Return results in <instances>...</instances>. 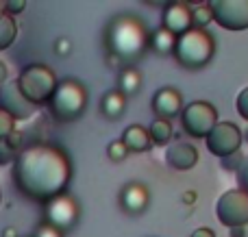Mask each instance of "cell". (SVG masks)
<instances>
[{
	"label": "cell",
	"mask_w": 248,
	"mask_h": 237,
	"mask_svg": "<svg viewBox=\"0 0 248 237\" xmlns=\"http://www.w3.org/2000/svg\"><path fill=\"white\" fill-rule=\"evenodd\" d=\"M216 216H218L220 224L227 229H235V226L248 224V194L237 190H229L216 203Z\"/></svg>",
	"instance_id": "5b68a950"
},
{
	"label": "cell",
	"mask_w": 248,
	"mask_h": 237,
	"mask_svg": "<svg viewBox=\"0 0 248 237\" xmlns=\"http://www.w3.org/2000/svg\"><path fill=\"white\" fill-rule=\"evenodd\" d=\"M194 200H196V192H185V194L181 196V203H185L187 207H192Z\"/></svg>",
	"instance_id": "484cf974"
},
{
	"label": "cell",
	"mask_w": 248,
	"mask_h": 237,
	"mask_svg": "<svg viewBox=\"0 0 248 237\" xmlns=\"http://www.w3.org/2000/svg\"><path fill=\"white\" fill-rule=\"evenodd\" d=\"M150 203V192L144 183H126L120 192V205L126 213L131 216H140L148 209Z\"/></svg>",
	"instance_id": "7c38bea8"
},
{
	"label": "cell",
	"mask_w": 248,
	"mask_h": 237,
	"mask_svg": "<svg viewBox=\"0 0 248 237\" xmlns=\"http://www.w3.org/2000/svg\"><path fill=\"white\" fill-rule=\"evenodd\" d=\"M174 59L185 70H202L211 63L216 55V39L205 29H189L176 37Z\"/></svg>",
	"instance_id": "7a4b0ae2"
},
{
	"label": "cell",
	"mask_w": 248,
	"mask_h": 237,
	"mask_svg": "<svg viewBox=\"0 0 248 237\" xmlns=\"http://www.w3.org/2000/svg\"><path fill=\"white\" fill-rule=\"evenodd\" d=\"M201 159V152L194 144L187 142H174L168 146L166 150V163L170 165L172 170H179V172H185V170H192L194 165Z\"/></svg>",
	"instance_id": "8fae6325"
},
{
	"label": "cell",
	"mask_w": 248,
	"mask_h": 237,
	"mask_svg": "<svg viewBox=\"0 0 248 237\" xmlns=\"http://www.w3.org/2000/svg\"><path fill=\"white\" fill-rule=\"evenodd\" d=\"M242 142H244L242 139V131L233 122H218L214 126V131L205 137L207 150L211 155L220 157V159H227V157L240 152Z\"/></svg>",
	"instance_id": "ba28073f"
},
{
	"label": "cell",
	"mask_w": 248,
	"mask_h": 237,
	"mask_svg": "<svg viewBox=\"0 0 248 237\" xmlns=\"http://www.w3.org/2000/svg\"><path fill=\"white\" fill-rule=\"evenodd\" d=\"M214 22L224 30H246L248 29V0H211L209 2Z\"/></svg>",
	"instance_id": "52a82bcc"
},
{
	"label": "cell",
	"mask_w": 248,
	"mask_h": 237,
	"mask_svg": "<svg viewBox=\"0 0 248 237\" xmlns=\"http://www.w3.org/2000/svg\"><path fill=\"white\" fill-rule=\"evenodd\" d=\"M140 87H141V74L133 65H124L120 76H118V91L124 96H133L140 91Z\"/></svg>",
	"instance_id": "2e32d148"
},
{
	"label": "cell",
	"mask_w": 248,
	"mask_h": 237,
	"mask_svg": "<svg viewBox=\"0 0 248 237\" xmlns=\"http://www.w3.org/2000/svg\"><path fill=\"white\" fill-rule=\"evenodd\" d=\"M35 237H63V233L59 229H55V226H50L48 222H42L37 226V231H35Z\"/></svg>",
	"instance_id": "603a6c76"
},
{
	"label": "cell",
	"mask_w": 248,
	"mask_h": 237,
	"mask_svg": "<svg viewBox=\"0 0 248 237\" xmlns=\"http://www.w3.org/2000/svg\"><path fill=\"white\" fill-rule=\"evenodd\" d=\"M216 124H218V109L209 100H194L181 111V129L189 137L205 139Z\"/></svg>",
	"instance_id": "277c9868"
},
{
	"label": "cell",
	"mask_w": 248,
	"mask_h": 237,
	"mask_svg": "<svg viewBox=\"0 0 248 237\" xmlns=\"http://www.w3.org/2000/svg\"><path fill=\"white\" fill-rule=\"evenodd\" d=\"M107 157L111 161H116V163H120V161H124L128 157V150L126 146L122 144V139H116V142H111L107 146Z\"/></svg>",
	"instance_id": "d6986e66"
},
{
	"label": "cell",
	"mask_w": 248,
	"mask_h": 237,
	"mask_svg": "<svg viewBox=\"0 0 248 237\" xmlns=\"http://www.w3.org/2000/svg\"><path fill=\"white\" fill-rule=\"evenodd\" d=\"M235 109H237V113H240L244 120H248V87H244V89L237 94Z\"/></svg>",
	"instance_id": "ffe728a7"
},
{
	"label": "cell",
	"mask_w": 248,
	"mask_h": 237,
	"mask_svg": "<svg viewBox=\"0 0 248 237\" xmlns=\"http://www.w3.org/2000/svg\"><path fill=\"white\" fill-rule=\"evenodd\" d=\"M150 30L141 17L135 13H120L107 26L105 42L111 57H116L120 63H133L141 59V55L148 48Z\"/></svg>",
	"instance_id": "6da1fadb"
},
{
	"label": "cell",
	"mask_w": 248,
	"mask_h": 237,
	"mask_svg": "<svg viewBox=\"0 0 248 237\" xmlns=\"http://www.w3.org/2000/svg\"><path fill=\"white\" fill-rule=\"evenodd\" d=\"M237 185H240L242 192L248 194V155H244V161H242L240 170H237Z\"/></svg>",
	"instance_id": "44dd1931"
},
{
	"label": "cell",
	"mask_w": 248,
	"mask_h": 237,
	"mask_svg": "<svg viewBox=\"0 0 248 237\" xmlns=\"http://www.w3.org/2000/svg\"><path fill=\"white\" fill-rule=\"evenodd\" d=\"M246 235V226H235L231 229V237H244Z\"/></svg>",
	"instance_id": "f1b7e54d"
},
{
	"label": "cell",
	"mask_w": 248,
	"mask_h": 237,
	"mask_svg": "<svg viewBox=\"0 0 248 237\" xmlns=\"http://www.w3.org/2000/svg\"><path fill=\"white\" fill-rule=\"evenodd\" d=\"M153 111L159 120H170L183 111V96L174 87H161L153 96Z\"/></svg>",
	"instance_id": "30bf717a"
},
{
	"label": "cell",
	"mask_w": 248,
	"mask_h": 237,
	"mask_svg": "<svg viewBox=\"0 0 248 237\" xmlns=\"http://www.w3.org/2000/svg\"><path fill=\"white\" fill-rule=\"evenodd\" d=\"M148 135H150V142L155 146H168L172 139V124L170 120H153L148 126Z\"/></svg>",
	"instance_id": "e0dca14e"
},
{
	"label": "cell",
	"mask_w": 248,
	"mask_h": 237,
	"mask_svg": "<svg viewBox=\"0 0 248 237\" xmlns=\"http://www.w3.org/2000/svg\"><path fill=\"white\" fill-rule=\"evenodd\" d=\"M2 237H16V229H4Z\"/></svg>",
	"instance_id": "f546056e"
},
{
	"label": "cell",
	"mask_w": 248,
	"mask_h": 237,
	"mask_svg": "<svg viewBox=\"0 0 248 237\" xmlns=\"http://www.w3.org/2000/svg\"><path fill=\"white\" fill-rule=\"evenodd\" d=\"M55 52L59 57H68L70 52H72V42H70L68 37H59L55 42Z\"/></svg>",
	"instance_id": "cb8c5ba5"
},
{
	"label": "cell",
	"mask_w": 248,
	"mask_h": 237,
	"mask_svg": "<svg viewBox=\"0 0 248 237\" xmlns=\"http://www.w3.org/2000/svg\"><path fill=\"white\" fill-rule=\"evenodd\" d=\"M189 237H216V233L211 229H207V226H202V229H196Z\"/></svg>",
	"instance_id": "d4e9b609"
},
{
	"label": "cell",
	"mask_w": 248,
	"mask_h": 237,
	"mask_svg": "<svg viewBox=\"0 0 248 237\" xmlns=\"http://www.w3.org/2000/svg\"><path fill=\"white\" fill-rule=\"evenodd\" d=\"M161 26L172 35H183L192 26V7L187 2H168L161 13Z\"/></svg>",
	"instance_id": "9c48e42d"
},
{
	"label": "cell",
	"mask_w": 248,
	"mask_h": 237,
	"mask_svg": "<svg viewBox=\"0 0 248 237\" xmlns=\"http://www.w3.org/2000/svg\"><path fill=\"white\" fill-rule=\"evenodd\" d=\"M20 142H22V135L20 133H11V135H9V146H11V150L20 146Z\"/></svg>",
	"instance_id": "4316f807"
},
{
	"label": "cell",
	"mask_w": 248,
	"mask_h": 237,
	"mask_svg": "<svg viewBox=\"0 0 248 237\" xmlns=\"http://www.w3.org/2000/svg\"><path fill=\"white\" fill-rule=\"evenodd\" d=\"M44 216H46L44 222H48L50 226H55L61 233H65V231H70L78 222L81 207H78V203L70 194H57L46 200Z\"/></svg>",
	"instance_id": "8992f818"
},
{
	"label": "cell",
	"mask_w": 248,
	"mask_h": 237,
	"mask_svg": "<svg viewBox=\"0 0 248 237\" xmlns=\"http://www.w3.org/2000/svg\"><path fill=\"white\" fill-rule=\"evenodd\" d=\"M242 161H244V155H242V152H235V155L222 159V168L224 170H231V172H237V170H240V165H242Z\"/></svg>",
	"instance_id": "7402d4cb"
},
{
	"label": "cell",
	"mask_w": 248,
	"mask_h": 237,
	"mask_svg": "<svg viewBox=\"0 0 248 237\" xmlns=\"http://www.w3.org/2000/svg\"><path fill=\"white\" fill-rule=\"evenodd\" d=\"M214 22V13H211V7L209 2L205 4H198L196 9H192V26L194 29H205Z\"/></svg>",
	"instance_id": "ac0fdd59"
},
{
	"label": "cell",
	"mask_w": 248,
	"mask_h": 237,
	"mask_svg": "<svg viewBox=\"0 0 248 237\" xmlns=\"http://www.w3.org/2000/svg\"><path fill=\"white\" fill-rule=\"evenodd\" d=\"M242 139H246V142H248V129L244 131V133H242Z\"/></svg>",
	"instance_id": "4dcf8cb0"
},
{
	"label": "cell",
	"mask_w": 248,
	"mask_h": 237,
	"mask_svg": "<svg viewBox=\"0 0 248 237\" xmlns=\"http://www.w3.org/2000/svg\"><path fill=\"white\" fill-rule=\"evenodd\" d=\"M52 113L59 122H72L85 111L87 107V91L85 87L78 81L65 78L52 91V100H50Z\"/></svg>",
	"instance_id": "3957f363"
},
{
	"label": "cell",
	"mask_w": 248,
	"mask_h": 237,
	"mask_svg": "<svg viewBox=\"0 0 248 237\" xmlns=\"http://www.w3.org/2000/svg\"><path fill=\"white\" fill-rule=\"evenodd\" d=\"M124 109H126V96L120 94L118 89L107 91V94L103 96V100H100V111H103V116L109 118V120H118L124 113Z\"/></svg>",
	"instance_id": "9a60e30c"
},
{
	"label": "cell",
	"mask_w": 248,
	"mask_h": 237,
	"mask_svg": "<svg viewBox=\"0 0 248 237\" xmlns=\"http://www.w3.org/2000/svg\"><path fill=\"white\" fill-rule=\"evenodd\" d=\"M122 144L126 146L128 155L131 152H146L153 142H150V135H148V129H144L141 124H131L124 129L122 133Z\"/></svg>",
	"instance_id": "4fadbf2b"
},
{
	"label": "cell",
	"mask_w": 248,
	"mask_h": 237,
	"mask_svg": "<svg viewBox=\"0 0 248 237\" xmlns=\"http://www.w3.org/2000/svg\"><path fill=\"white\" fill-rule=\"evenodd\" d=\"M24 7L26 2H4V9H9V11H22Z\"/></svg>",
	"instance_id": "83f0119b"
},
{
	"label": "cell",
	"mask_w": 248,
	"mask_h": 237,
	"mask_svg": "<svg viewBox=\"0 0 248 237\" xmlns=\"http://www.w3.org/2000/svg\"><path fill=\"white\" fill-rule=\"evenodd\" d=\"M176 46V35H172L170 30H166L163 26H159L157 30H150V39H148V48L155 55H172Z\"/></svg>",
	"instance_id": "5bb4252c"
}]
</instances>
